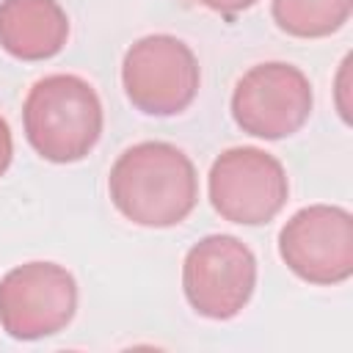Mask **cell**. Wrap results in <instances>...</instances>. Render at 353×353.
I'll use <instances>...</instances> for the list:
<instances>
[{
    "instance_id": "cell-1",
    "label": "cell",
    "mask_w": 353,
    "mask_h": 353,
    "mask_svg": "<svg viewBox=\"0 0 353 353\" xmlns=\"http://www.w3.org/2000/svg\"><path fill=\"white\" fill-rule=\"evenodd\" d=\"M110 204L135 226H179L199 204V174L193 160L168 141L127 146L108 174Z\"/></svg>"
},
{
    "instance_id": "cell-2",
    "label": "cell",
    "mask_w": 353,
    "mask_h": 353,
    "mask_svg": "<svg viewBox=\"0 0 353 353\" xmlns=\"http://www.w3.org/2000/svg\"><path fill=\"white\" fill-rule=\"evenodd\" d=\"M22 127L30 149L47 163H77L99 143L105 113L94 85L77 74H47L28 88Z\"/></svg>"
},
{
    "instance_id": "cell-3",
    "label": "cell",
    "mask_w": 353,
    "mask_h": 353,
    "mask_svg": "<svg viewBox=\"0 0 353 353\" xmlns=\"http://www.w3.org/2000/svg\"><path fill=\"white\" fill-rule=\"evenodd\" d=\"M201 85V69L193 50L168 33L138 39L121 61V88L143 116L185 113Z\"/></svg>"
},
{
    "instance_id": "cell-4",
    "label": "cell",
    "mask_w": 353,
    "mask_h": 353,
    "mask_svg": "<svg viewBox=\"0 0 353 353\" xmlns=\"http://www.w3.org/2000/svg\"><path fill=\"white\" fill-rule=\"evenodd\" d=\"M212 210L237 226L270 223L290 199V179L279 157L256 146L221 152L207 174Z\"/></svg>"
},
{
    "instance_id": "cell-5",
    "label": "cell",
    "mask_w": 353,
    "mask_h": 353,
    "mask_svg": "<svg viewBox=\"0 0 353 353\" xmlns=\"http://www.w3.org/2000/svg\"><path fill=\"white\" fill-rule=\"evenodd\" d=\"M256 290V256L234 234H207L182 259V292L207 320L237 317Z\"/></svg>"
},
{
    "instance_id": "cell-6",
    "label": "cell",
    "mask_w": 353,
    "mask_h": 353,
    "mask_svg": "<svg viewBox=\"0 0 353 353\" xmlns=\"http://www.w3.org/2000/svg\"><path fill=\"white\" fill-rule=\"evenodd\" d=\"M77 312V281L58 262H25L0 279V325L11 339L61 334Z\"/></svg>"
},
{
    "instance_id": "cell-7",
    "label": "cell",
    "mask_w": 353,
    "mask_h": 353,
    "mask_svg": "<svg viewBox=\"0 0 353 353\" xmlns=\"http://www.w3.org/2000/svg\"><path fill=\"white\" fill-rule=\"evenodd\" d=\"M314 91L309 77L284 61H265L251 66L232 91L234 124L262 141H281L295 135L312 116Z\"/></svg>"
},
{
    "instance_id": "cell-8",
    "label": "cell",
    "mask_w": 353,
    "mask_h": 353,
    "mask_svg": "<svg viewBox=\"0 0 353 353\" xmlns=\"http://www.w3.org/2000/svg\"><path fill=\"white\" fill-rule=\"evenodd\" d=\"M279 256L301 279L334 287L353 276V215L336 204H309L279 229Z\"/></svg>"
},
{
    "instance_id": "cell-9",
    "label": "cell",
    "mask_w": 353,
    "mask_h": 353,
    "mask_svg": "<svg viewBox=\"0 0 353 353\" xmlns=\"http://www.w3.org/2000/svg\"><path fill=\"white\" fill-rule=\"evenodd\" d=\"M69 39L58 0H0V47L17 61H50Z\"/></svg>"
},
{
    "instance_id": "cell-10",
    "label": "cell",
    "mask_w": 353,
    "mask_h": 353,
    "mask_svg": "<svg viewBox=\"0 0 353 353\" xmlns=\"http://www.w3.org/2000/svg\"><path fill=\"white\" fill-rule=\"evenodd\" d=\"M353 14V0H273L276 28L292 39H325L339 33Z\"/></svg>"
},
{
    "instance_id": "cell-11",
    "label": "cell",
    "mask_w": 353,
    "mask_h": 353,
    "mask_svg": "<svg viewBox=\"0 0 353 353\" xmlns=\"http://www.w3.org/2000/svg\"><path fill=\"white\" fill-rule=\"evenodd\" d=\"M196 3L204 6V8H210V11H215V14H226V17H232V14L248 11L256 0H196Z\"/></svg>"
},
{
    "instance_id": "cell-12",
    "label": "cell",
    "mask_w": 353,
    "mask_h": 353,
    "mask_svg": "<svg viewBox=\"0 0 353 353\" xmlns=\"http://www.w3.org/2000/svg\"><path fill=\"white\" fill-rule=\"evenodd\" d=\"M11 157H14V138H11V127H8V121L0 116V176L8 171Z\"/></svg>"
}]
</instances>
